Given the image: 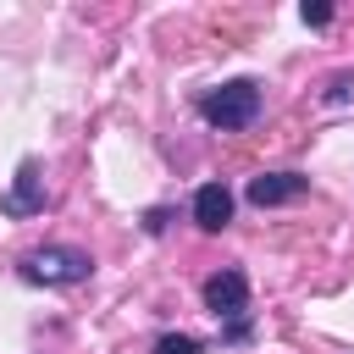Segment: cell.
<instances>
[{
    "label": "cell",
    "instance_id": "cell-1",
    "mask_svg": "<svg viewBox=\"0 0 354 354\" xmlns=\"http://www.w3.org/2000/svg\"><path fill=\"white\" fill-rule=\"evenodd\" d=\"M260 111H266V88H260L254 77H227V83H216V88L199 94V116H205L210 127H221V133L254 127Z\"/></svg>",
    "mask_w": 354,
    "mask_h": 354
},
{
    "label": "cell",
    "instance_id": "cell-2",
    "mask_svg": "<svg viewBox=\"0 0 354 354\" xmlns=\"http://www.w3.org/2000/svg\"><path fill=\"white\" fill-rule=\"evenodd\" d=\"M17 277L33 288H77L94 277V254L77 243H44V249H28L17 260Z\"/></svg>",
    "mask_w": 354,
    "mask_h": 354
},
{
    "label": "cell",
    "instance_id": "cell-3",
    "mask_svg": "<svg viewBox=\"0 0 354 354\" xmlns=\"http://www.w3.org/2000/svg\"><path fill=\"white\" fill-rule=\"evenodd\" d=\"M199 299H205V310H210L221 326H238V321H249V277H243L238 266H221V271H210V277H205V288H199Z\"/></svg>",
    "mask_w": 354,
    "mask_h": 354
},
{
    "label": "cell",
    "instance_id": "cell-4",
    "mask_svg": "<svg viewBox=\"0 0 354 354\" xmlns=\"http://www.w3.org/2000/svg\"><path fill=\"white\" fill-rule=\"evenodd\" d=\"M44 171H39V160H22L17 166V177H11V188L0 194V216H11V221H28V216H39L44 210Z\"/></svg>",
    "mask_w": 354,
    "mask_h": 354
},
{
    "label": "cell",
    "instance_id": "cell-5",
    "mask_svg": "<svg viewBox=\"0 0 354 354\" xmlns=\"http://www.w3.org/2000/svg\"><path fill=\"white\" fill-rule=\"evenodd\" d=\"M310 194V177L304 171H260V177H249V188H243V199L254 205V210H277V205H293V199H304Z\"/></svg>",
    "mask_w": 354,
    "mask_h": 354
},
{
    "label": "cell",
    "instance_id": "cell-6",
    "mask_svg": "<svg viewBox=\"0 0 354 354\" xmlns=\"http://www.w3.org/2000/svg\"><path fill=\"white\" fill-rule=\"evenodd\" d=\"M232 221V188L227 183H199L194 194V227L199 232H221Z\"/></svg>",
    "mask_w": 354,
    "mask_h": 354
},
{
    "label": "cell",
    "instance_id": "cell-7",
    "mask_svg": "<svg viewBox=\"0 0 354 354\" xmlns=\"http://www.w3.org/2000/svg\"><path fill=\"white\" fill-rule=\"evenodd\" d=\"M149 354H205V343H199L194 332H160Z\"/></svg>",
    "mask_w": 354,
    "mask_h": 354
},
{
    "label": "cell",
    "instance_id": "cell-8",
    "mask_svg": "<svg viewBox=\"0 0 354 354\" xmlns=\"http://www.w3.org/2000/svg\"><path fill=\"white\" fill-rule=\"evenodd\" d=\"M321 100H326V105H348V100H354V72H332Z\"/></svg>",
    "mask_w": 354,
    "mask_h": 354
},
{
    "label": "cell",
    "instance_id": "cell-9",
    "mask_svg": "<svg viewBox=\"0 0 354 354\" xmlns=\"http://www.w3.org/2000/svg\"><path fill=\"white\" fill-rule=\"evenodd\" d=\"M166 221H171V210H166V205H155V210L144 216V232H155V238H160V232H166Z\"/></svg>",
    "mask_w": 354,
    "mask_h": 354
},
{
    "label": "cell",
    "instance_id": "cell-10",
    "mask_svg": "<svg viewBox=\"0 0 354 354\" xmlns=\"http://www.w3.org/2000/svg\"><path fill=\"white\" fill-rule=\"evenodd\" d=\"M299 17H304V22H310V28H326V22H332V6H304V11H299Z\"/></svg>",
    "mask_w": 354,
    "mask_h": 354
}]
</instances>
